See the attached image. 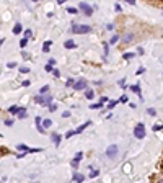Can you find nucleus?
I'll return each instance as SVG.
<instances>
[{"label":"nucleus","instance_id":"obj_1","mask_svg":"<svg viewBox=\"0 0 163 183\" xmlns=\"http://www.w3.org/2000/svg\"><path fill=\"white\" fill-rule=\"evenodd\" d=\"M90 31H91L90 25H72V28H70V33H74V34H86Z\"/></svg>","mask_w":163,"mask_h":183},{"label":"nucleus","instance_id":"obj_2","mask_svg":"<svg viewBox=\"0 0 163 183\" xmlns=\"http://www.w3.org/2000/svg\"><path fill=\"white\" fill-rule=\"evenodd\" d=\"M78 12L85 13L86 16H91L93 15V7L88 5L86 2H80V3H78Z\"/></svg>","mask_w":163,"mask_h":183},{"label":"nucleus","instance_id":"obj_3","mask_svg":"<svg viewBox=\"0 0 163 183\" xmlns=\"http://www.w3.org/2000/svg\"><path fill=\"white\" fill-rule=\"evenodd\" d=\"M134 136H136L137 139H144L145 137V126L142 123H139L136 126V129H134Z\"/></svg>","mask_w":163,"mask_h":183},{"label":"nucleus","instance_id":"obj_4","mask_svg":"<svg viewBox=\"0 0 163 183\" xmlns=\"http://www.w3.org/2000/svg\"><path fill=\"white\" fill-rule=\"evenodd\" d=\"M117 152H119V149H117V146H109L108 149H106V157L108 159H116V155H117Z\"/></svg>","mask_w":163,"mask_h":183},{"label":"nucleus","instance_id":"obj_5","mask_svg":"<svg viewBox=\"0 0 163 183\" xmlns=\"http://www.w3.org/2000/svg\"><path fill=\"white\" fill-rule=\"evenodd\" d=\"M134 39H136V33L129 31V33H126V34L122 36V44H131Z\"/></svg>","mask_w":163,"mask_h":183},{"label":"nucleus","instance_id":"obj_6","mask_svg":"<svg viewBox=\"0 0 163 183\" xmlns=\"http://www.w3.org/2000/svg\"><path fill=\"white\" fill-rule=\"evenodd\" d=\"M86 88V80L85 79H80V80H77L74 84V90H85Z\"/></svg>","mask_w":163,"mask_h":183},{"label":"nucleus","instance_id":"obj_7","mask_svg":"<svg viewBox=\"0 0 163 183\" xmlns=\"http://www.w3.org/2000/svg\"><path fill=\"white\" fill-rule=\"evenodd\" d=\"M82 157H83V152H77V154H75L74 160H72V168H77V167H78V164H80Z\"/></svg>","mask_w":163,"mask_h":183},{"label":"nucleus","instance_id":"obj_8","mask_svg":"<svg viewBox=\"0 0 163 183\" xmlns=\"http://www.w3.org/2000/svg\"><path fill=\"white\" fill-rule=\"evenodd\" d=\"M51 141H52L55 146H60L62 136H60V134H57V133H52V134H51Z\"/></svg>","mask_w":163,"mask_h":183},{"label":"nucleus","instance_id":"obj_9","mask_svg":"<svg viewBox=\"0 0 163 183\" xmlns=\"http://www.w3.org/2000/svg\"><path fill=\"white\" fill-rule=\"evenodd\" d=\"M34 121H36V127H38V131H39V134H46L44 127L41 126V123H43V118H41V116H36V119H34Z\"/></svg>","mask_w":163,"mask_h":183},{"label":"nucleus","instance_id":"obj_10","mask_svg":"<svg viewBox=\"0 0 163 183\" xmlns=\"http://www.w3.org/2000/svg\"><path fill=\"white\" fill-rule=\"evenodd\" d=\"M72 180H74V183H82V182H85V175L74 173V175H72Z\"/></svg>","mask_w":163,"mask_h":183},{"label":"nucleus","instance_id":"obj_11","mask_svg":"<svg viewBox=\"0 0 163 183\" xmlns=\"http://www.w3.org/2000/svg\"><path fill=\"white\" fill-rule=\"evenodd\" d=\"M64 47H65V49H75V47H77V44H75L72 39H67L64 43Z\"/></svg>","mask_w":163,"mask_h":183},{"label":"nucleus","instance_id":"obj_12","mask_svg":"<svg viewBox=\"0 0 163 183\" xmlns=\"http://www.w3.org/2000/svg\"><path fill=\"white\" fill-rule=\"evenodd\" d=\"M129 88H131L134 93H136V95H139V96L142 98V92H140V85H139V84H137V85H131Z\"/></svg>","mask_w":163,"mask_h":183},{"label":"nucleus","instance_id":"obj_13","mask_svg":"<svg viewBox=\"0 0 163 183\" xmlns=\"http://www.w3.org/2000/svg\"><path fill=\"white\" fill-rule=\"evenodd\" d=\"M90 126V121H86L85 124H80V126L77 127V129H75V134H80V133H83V131H85V127H88Z\"/></svg>","mask_w":163,"mask_h":183},{"label":"nucleus","instance_id":"obj_14","mask_svg":"<svg viewBox=\"0 0 163 183\" xmlns=\"http://www.w3.org/2000/svg\"><path fill=\"white\" fill-rule=\"evenodd\" d=\"M20 108H21V106H16V105H13V106H10V108H8V113H10V115H18Z\"/></svg>","mask_w":163,"mask_h":183},{"label":"nucleus","instance_id":"obj_15","mask_svg":"<svg viewBox=\"0 0 163 183\" xmlns=\"http://www.w3.org/2000/svg\"><path fill=\"white\" fill-rule=\"evenodd\" d=\"M26 116H28L26 108H23V106H21V108H20V111H18V118H20V119H25Z\"/></svg>","mask_w":163,"mask_h":183},{"label":"nucleus","instance_id":"obj_16","mask_svg":"<svg viewBox=\"0 0 163 183\" xmlns=\"http://www.w3.org/2000/svg\"><path fill=\"white\" fill-rule=\"evenodd\" d=\"M41 126H43V127H44V131H46V129H49V127L52 126V121H51V119H43Z\"/></svg>","mask_w":163,"mask_h":183},{"label":"nucleus","instance_id":"obj_17","mask_svg":"<svg viewBox=\"0 0 163 183\" xmlns=\"http://www.w3.org/2000/svg\"><path fill=\"white\" fill-rule=\"evenodd\" d=\"M23 31V26H21V23H16L15 26H13V34H20Z\"/></svg>","mask_w":163,"mask_h":183},{"label":"nucleus","instance_id":"obj_18","mask_svg":"<svg viewBox=\"0 0 163 183\" xmlns=\"http://www.w3.org/2000/svg\"><path fill=\"white\" fill-rule=\"evenodd\" d=\"M51 44H52V41H46V43L43 44V51H44V53H49V49H51Z\"/></svg>","mask_w":163,"mask_h":183},{"label":"nucleus","instance_id":"obj_19","mask_svg":"<svg viewBox=\"0 0 163 183\" xmlns=\"http://www.w3.org/2000/svg\"><path fill=\"white\" fill-rule=\"evenodd\" d=\"M98 175H100V170H98V168H91V172H90L88 177H90V178H96Z\"/></svg>","mask_w":163,"mask_h":183},{"label":"nucleus","instance_id":"obj_20","mask_svg":"<svg viewBox=\"0 0 163 183\" xmlns=\"http://www.w3.org/2000/svg\"><path fill=\"white\" fill-rule=\"evenodd\" d=\"M103 51H105V54H103V57H105V59H106V57H108V54H109V44H108V43H105V44H103Z\"/></svg>","mask_w":163,"mask_h":183},{"label":"nucleus","instance_id":"obj_21","mask_svg":"<svg viewBox=\"0 0 163 183\" xmlns=\"http://www.w3.org/2000/svg\"><path fill=\"white\" fill-rule=\"evenodd\" d=\"M117 41H119V36H117V34H114L113 38H111V39L108 41V44H111V46H114V44H117Z\"/></svg>","mask_w":163,"mask_h":183},{"label":"nucleus","instance_id":"obj_22","mask_svg":"<svg viewBox=\"0 0 163 183\" xmlns=\"http://www.w3.org/2000/svg\"><path fill=\"white\" fill-rule=\"evenodd\" d=\"M16 147H18V150H23V152H26V154H28V150H30V147H28L26 144H18Z\"/></svg>","mask_w":163,"mask_h":183},{"label":"nucleus","instance_id":"obj_23","mask_svg":"<svg viewBox=\"0 0 163 183\" xmlns=\"http://www.w3.org/2000/svg\"><path fill=\"white\" fill-rule=\"evenodd\" d=\"M90 108H91V110H101L103 108V103H93V105H90Z\"/></svg>","mask_w":163,"mask_h":183},{"label":"nucleus","instance_id":"obj_24","mask_svg":"<svg viewBox=\"0 0 163 183\" xmlns=\"http://www.w3.org/2000/svg\"><path fill=\"white\" fill-rule=\"evenodd\" d=\"M85 96H86L88 100H93V98H95V92H93V90H86Z\"/></svg>","mask_w":163,"mask_h":183},{"label":"nucleus","instance_id":"obj_25","mask_svg":"<svg viewBox=\"0 0 163 183\" xmlns=\"http://www.w3.org/2000/svg\"><path fill=\"white\" fill-rule=\"evenodd\" d=\"M34 102H36V103H41V105H44V96L36 95V96H34Z\"/></svg>","mask_w":163,"mask_h":183},{"label":"nucleus","instance_id":"obj_26","mask_svg":"<svg viewBox=\"0 0 163 183\" xmlns=\"http://www.w3.org/2000/svg\"><path fill=\"white\" fill-rule=\"evenodd\" d=\"M47 92H49V85H44V87H41V90H39V93H41V95H46V93Z\"/></svg>","mask_w":163,"mask_h":183},{"label":"nucleus","instance_id":"obj_27","mask_svg":"<svg viewBox=\"0 0 163 183\" xmlns=\"http://www.w3.org/2000/svg\"><path fill=\"white\" fill-rule=\"evenodd\" d=\"M67 12L72 13V15H77V13H78V8H74V7H67Z\"/></svg>","mask_w":163,"mask_h":183},{"label":"nucleus","instance_id":"obj_28","mask_svg":"<svg viewBox=\"0 0 163 183\" xmlns=\"http://www.w3.org/2000/svg\"><path fill=\"white\" fill-rule=\"evenodd\" d=\"M117 103H119L117 100H111V102H108V108H109V110H111V108H114V106H116Z\"/></svg>","mask_w":163,"mask_h":183},{"label":"nucleus","instance_id":"obj_29","mask_svg":"<svg viewBox=\"0 0 163 183\" xmlns=\"http://www.w3.org/2000/svg\"><path fill=\"white\" fill-rule=\"evenodd\" d=\"M134 56H136L134 53H126V54H122V57H124V59H127V61H129V59H132Z\"/></svg>","mask_w":163,"mask_h":183},{"label":"nucleus","instance_id":"obj_30","mask_svg":"<svg viewBox=\"0 0 163 183\" xmlns=\"http://www.w3.org/2000/svg\"><path fill=\"white\" fill-rule=\"evenodd\" d=\"M117 85H119L121 88H126V79H121V80H117Z\"/></svg>","mask_w":163,"mask_h":183},{"label":"nucleus","instance_id":"obj_31","mask_svg":"<svg viewBox=\"0 0 163 183\" xmlns=\"http://www.w3.org/2000/svg\"><path fill=\"white\" fill-rule=\"evenodd\" d=\"M122 170H126V173H129V172L132 170V165H131V164H126V165L122 167Z\"/></svg>","mask_w":163,"mask_h":183},{"label":"nucleus","instance_id":"obj_32","mask_svg":"<svg viewBox=\"0 0 163 183\" xmlns=\"http://www.w3.org/2000/svg\"><path fill=\"white\" fill-rule=\"evenodd\" d=\"M74 84H75V80H74V79H69V80L65 82V87H74Z\"/></svg>","mask_w":163,"mask_h":183},{"label":"nucleus","instance_id":"obj_33","mask_svg":"<svg viewBox=\"0 0 163 183\" xmlns=\"http://www.w3.org/2000/svg\"><path fill=\"white\" fill-rule=\"evenodd\" d=\"M31 36H33V30H26L25 31V38H26V39H30Z\"/></svg>","mask_w":163,"mask_h":183},{"label":"nucleus","instance_id":"obj_34","mask_svg":"<svg viewBox=\"0 0 163 183\" xmlns=\"http://www.w3.org/2000/svg\"><path fill=\"white\" fill-rule=\"evenodd\" d=\"M117 102H121V103H127V102H129V98H127V95H122L119 100H117Z\"/></svg>","mask_w":163,"mask_h":183},{"label":"nucleus","instance_id":"obj_35","mask_svg":"<svg viewBox=\"0 0 163 183\" xmlns=\"http://www.w3.org/2000/svg\"><path fill=\"white\" fill-rule=\"evenodd\" d=\"M28 41H30V39H26V38H23V39L20 41V47H25L26 44H28Z\"/></svg>","mask_w":163,"mask_h":183},{"label":"nucleus","instance_id":"obj_36","mask_svg":"<svg viewBox=\"0 0 163 183\" xmlns=\"http://www.w3.org/2000/svg\"><path fill=\"white\" fill-rule=\"evenodd\" d=\"M72 136H75V129H70L69 133H65V137H67V139H69V137H72Z\"/></svg>","mask_w":163,"mask_h":183},{"label":"nucleus","instance_id":"obj_37","mask_svg":"<svg viewBox=\"0 0 163 183\" xmlns=\"http://www.w3.org/2000/svg\"><path fill=\"white\" fill-rule=\"evenodd\" d=\"M55 110H57V105H55V103H51V105H49V111H51V113H54Z\"/></svg>","mask_w":163,"mask_h":183},{"label":"nucleus","instance_id":"obj_38","mask_svg":"<svg viewBox=\"0 0 163 183\" xmlns=\"http://www.w3.org/2000/svg\"><path fill=\"white\" fill-rule=\"evenodd\" d=\"M20 72H21V74H30V69L28 67H20Z\"/></svg>","mask_w":163,"mask_h":183},{"label":"nucleus","instance_id":"obj_39","mask_svg":"<svg viewBox=\"0 0 163 183\" xmlns=\"http://www.w3.org/2000/svg\"><path fill=\"white\" fill-rule=\"evenodd\" d=\"M147 113H148L150 116H155V115H157V111H155L153 108H148V110H147Z\"/></svg>","mask_w":163,"mask_h":183},{"label":"nucleus","instance_id":"obj_40","mask_svg":"<svg viewBox=\"0 0 163 183\" xmlns=\"http://www.w3.org/2000/svg\"><path fill=\"white\" fill-rule=\"evenodd\" d=\"M114 10H116V12L119 13V12H122V7H121L119 3H116V5H114Z\"/></svg>","mask_w":163,"mask_h":183},{"label":"nucleus","instance_id":"obj_41","mask_svg":"<svg viewBox=\"0 0 163 183\" xmlns=\"http://www.w3.org/2000/svg\"><path fill=\"white\" fill-rule=\"evenodd\" d=\"M7 67H8V69H15L16 67V62H8V64H7Z\"/></svg>","mask_w":163,"mask_h":183},{"label":"nucleus","instance_id":"obj_42","mask_svg":"<svg viewBox=\"0 0 163 183\" xmlns=\"http://www.w3.org/2000/svg\"><path fill=\"white\" fill-rule=\"evenodd\" d=\"M52 74H54V77H60V70H59V69H54Z\"/></svg>","mask_w":163,"mask_h":183},{"label":"nucleus","instance_id":"obj_43","mask_svg":"<svg viewBox=\"0 0 163 183\" xmlns=\"http://www.w3.org/2000/svg\"><path fill=\"white\" fill-rule=\"evenodd\" d=\"M44 69H46V72H52L54 70V67H52V65H49V64H46V67H44Z\"/></svg>","mask_w":163,"mask_h":183},{"label":"nucleus","instance_id":"obj_44","mask_svg":"<svg viewBox=\"0 0 163 183\" xmlns=\"http://www.w3.org/2000/svg\"><path fill=\"white\" fill-rule=\"evenodd\" d=\"M162 129H163L162 124H155V126H153V131H162Z\"/></svg>","mask_w":163,"mask_h":183},{"label":"nucleus","instance_id":"obj_45","mask_svg":"<svg viewBox=\"0 0 163 183\" xmlns=\"http://www.w3.org/2000/svg\"><path fill=\"white\" fill-rule=\"evenodd\" d=\"M5 126H13V119H5Z\"/></svg>","mask_w":163,"mask_h":183},{"label":"nucleus","instance_id":"obj_46","mask_svg":"<svg viewBox=\"0 0 163 183\" xmlns=\"http://www.w3.org/2000/svg\"><path fill=\"white\" fill-rule=\"evenodd\" d=\"M144 72H145V69H144V67H140V69H139V70L136 72V75H142Z\"/></svg>","mask_w":163,"mask_h":183},{"label":"nucleus","instance_id":"obj_47","mask_svg":"<svg viewBox=\"0 0 163 183\" xmlns=\"http://www.w3.org/2000/svg\"><path fill=\"white\" fill-rule=\"evenodd\" d=\"M106 30H108V31L114 30V23H109V25H106Z\"/></svg>","mask_w":163,"mask_h":183},{"label":"nucleus","instance_id":"obj_48","mask_svg":"<svg viewBox=\"0 0 163 183\" xmlns=\"http://www.w3.org/2000/svg\"><path fill=\"white\" fill-rule=\"evenodd\" d=\"M69 116H70V111H64V113H62V118H69Z\"/></svg>","mask_w":163,"mask_h":183},{"label":"nucleus","instance_id":"obj_49","mask_svg":"<svg viewBox=\"0 0 163 183\" xmlns=\"http://www.w3.org/2000/svg\"><path fill=\"white\" fill-rule=\"evenodd\" d=\"M21 85H23V87H30V85H31V82H30V80H25Z\"/></svg>","mask_w":163,"mask_h":183},{"label":"nucleus","instance_id":"obj_50","mask_svg":"<svg viewBox=\"0 0 163 183\" xmlns=\"http://www.w3.org/2000/svg\"><path fill=\"white\" fill-rule=\"evenodd\" d=\"M137 53L142 56V54H144V47H137Z\"/></svg>","mask_w":163,"mask_h":183},{"label":"nucleus","instance_id":"obj_51","mask_svg":"<svg viewBox=\"0 0 163 183\" xmlns=\"http://www.w3.org/2000/svg\"><path fill=\"white\" fill-rule=\"evenodd\" d=\"M100 103H108V98H106V96H103V98L100 100Z\"/></svg>","mask_w":163,"mask_h":183},{"label":"nucleus","instance_id":"obj_52","mask_svg":"<svg viewBox=\"0 0 163 183\" xmlns=\"http://www.w3.org/2000/svg\"><path fill=\"white\" fill-rule=\"evenodd\" d=\"M127 3H129V5H136V0H126Z\"/></svg>","mask_w":163,"mask_h":183},{"label":"nucleus","instance_id":"obj_53","mask_svg":"<svg viewBox=\"0 0 163 183\" xmlns=\"http://www.w3.org/2000/svg\"><path fill=\"white\" fill-rule=\"evenodd\" d=\"M47 64H49V65H54V64H55V59H49V62H47Z\"/></svg>","mask_w":163,"mask_h":183},{"label":"nucleus","instance_id":"obj_54","mask_svg":"<svg viewBox=\"0 0 163 183\" xmlns=\"http://www.w3.org/2000/svg\"><path fill=\"white\" fill-rule=\"evenodd\" d=\"M23 54V57H25V59H30V54H28V53H21Z\"/></svg>","mask_w":163,"mask_h":183},{"label":"nucleus","instance_id":"obj_55","mask_svg":"<svg viewBox=\"0 0 163 183\" xmlns=\"http://www.w3.org/2000/svg\"><path fill=\"white\" fill-rule=\"evenodd\" d=\"M162 13H163V8H162Z\"/></svg>","mask_w":163,"mask_h":183}]
</instances>
